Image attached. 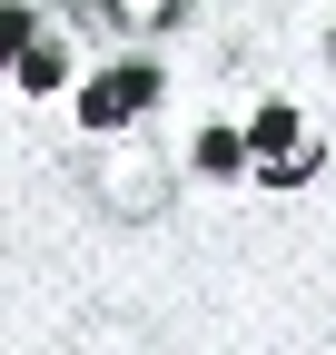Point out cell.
<instances>
[{
  "instance_id": "obj_1",
  "label": "cell",
  "mask_w": 336,
  "mask_h": 355,
  "mask_svg": "<svg viewBox=\"0 0 336 355\" xmlns=\"http://www.w3.org/2000/svg\"><path fill=\"white\" fill-rule=\"evenodd\" d=\"M158 109H168V60H158V40H129V50L90 60L79 89H69L79 139H129V128H149Z\"/></svg>"
},
{
  "instance_id": "obj_2",
  "label": "cell",
  "mask_w": 336,
  "mask_h": 355,
  "mask_svg": "<svg viewBox=\"0 0 336 355\" xmlns=\"http://www.w3.org/2000/svg\"><path fill=\"white\" fill-rule=\"evenodd\" d=\"M247 148H258V188H267V198H297L307 178L326 168V128L307 119V99L267 89V99L247 109Z\"/></svg>"
},
{
  "instance_id": "obj_3",
  "label": "cell",
  "mask_w": 336,
  "mask_h": 355,
  "mask_svg": "<svg viewBox=\"0 0 336 355\" xmlns=\"http://www.w3.org/2000/svg\"><path fill=\"white\" fill-rule=\"evenodd\" d=\"M0 60H10V99H20V109L69 99V89H79V69H90V50H79V10H69V0H60V10H40V20H30Z\"/></svg>"
},
{
  "instance_id": "obj_4",
  "label": "cell",
  "mask_w": 336,
  "mask_h": 355,
  "mask_svg": "<svg viewBox=\"0 0 336 355\" xmlns=\"http://www.w3.org/2000/svg\"><path fill=\"white\" fill-rule=\"evenodd\" d=\"M168 168L158 148H149V128H129V139H90V198L109 207V217H158L168 207Z\"/></svg>"
},
{
  "instance_id": "obj_5",
  "label": "cell",
  "mask_w": 336,
  "mask_h": 355,
  "mask_svg": "<svg viewBox=\"0 0 336 355\" xmlns=\"http://www.w3.org/2000/svg\"><path fill=\"white\" fill-rule=\"evenodd\" d=\"M178 168L198 178V188H237V178H258V148H247V119H198Z\"/></svg>"
},
{
  "instance_id": "obj_6",
  "label": "cell",
  "mask_w": 336,
  "mask_h": 355,
  "mask_svg": "<svg viewBox=\"0 0 336 355\" xmlns=\"http://www.w3.org/2000/svg\"><path fill=\"white\" fill-rule=\"evenodd\" d=\"M188 10H198V0H99V20H109L119 40H178Z\"/></svg>"
},
{
  "instance_id": "obj_7",
  "label": "cell",
  "mask_w": 336,
  "mask_h": 355,
  "mask_svg": "<svg viewBox=\"0 0 336 355\" xmlns=\"http://www.w3.org/2000/svg\"><path fill=\"white\" fill-rule=\"evenodd\" d=\"M317 50H326V69H336V20H326V40H317Z\"/></svg>"
}]
</instances>
